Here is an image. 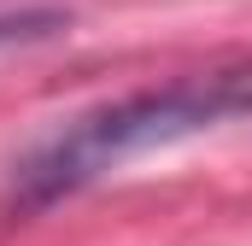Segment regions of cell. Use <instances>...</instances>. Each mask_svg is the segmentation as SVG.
Listing matches in <instances>:
<instances>
[{
    "label": "cell",
    "instance_id": "obj_1",
    "mask_svg": "<svg viewBox=\"0 0 252 246\" xmlns=\"http://www.w3.org/2000/svg\"><path fill=\"white\" fill-rule=\"evenodd\" d=\"M235 118H252V64H205L188 76H170L158 88H141L124 94L112 106H94L82 118H70L59 135H47L6 187V205L12 211H47L70 193H82L88 182L112 176L118 164L141 158V153H158V147H176L188 135L205 129H223Z\"/></svg>",
    "mask_w": 252,
    "mask_h": 246
},
{
    "label": "cell",
    "instance_id": "obj_2",
    "mask_svg": "<svg viewBox=\"0 0 252 246\" xmlns=\"http://www.w3.org/2000/svg\"><path fill=\"white\" fill-rule=\"evenodd\" d=\"M70 18L53 12V6H30V12H0V47H24V41H41V35H53L64 30Z\"/></svg>",
    "mask_w": 252,
    "mask_h": 246
}]
</instances>
